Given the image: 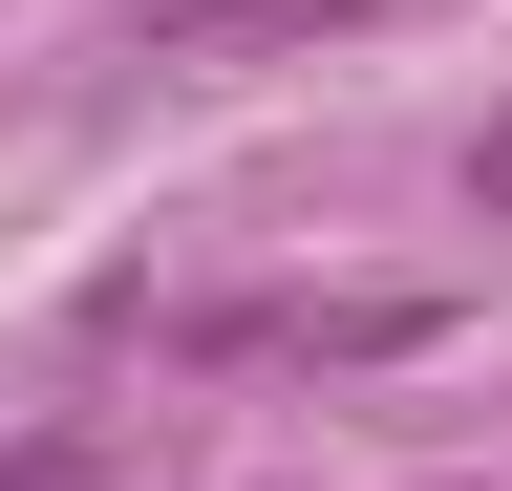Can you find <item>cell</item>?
Instances as JSON below:
<instances>
[{
  "mask_svg": "<svg viewBox=\"0 0 512 491\" xmlns=\"http://www.w3.org/2000/svg\"><path fill=\"white\" fill-rule=\"evenodd\" d=\"M384 0H150L128 65H256V43H363Z\"/></svg>",
  "mask_w": 512,
  "mask_h": 491,
  "instance_id": "1",
  "label": "cell"
},
{
  "mask_svg": "<svg viewBox=\"0 0 512 491\" xmlns=\"http://www.w3.org/2000/svg\"><path fill=\"white\" fill-rule=\"evenodd\" d=\"M470 214H512V129H491V150H470Z\"/></svg>",
  "mask_w": 512,
  "mask_h": 491,
  "instance_id": "2",
  "label": "cell"
}]
</instances>
